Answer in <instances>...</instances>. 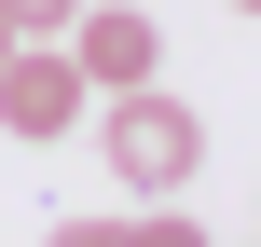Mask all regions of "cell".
Segmentation results:
<instances>
[{"label":"cell","mask_w":261,"mask_h":247,"mask_svg":"<svg viewBox=\"0 0 261 247\" xmlns=\"http://www.w3.org/2000/svg\"><path fill=\"white\" fill-rule=\"evenodd\" d=\"M0 55H14V28H0Z\"/></svg>","instance_id":"52a82bcc"},{"label":"cell","mask_w":261,"mask_h":247,"mask_svg":"<svg viewBox=\"0 0 261 247\" xmlns=\"http://www.w3.org/2000/svg\"><path fill=\"white\" fill-rule=\"evenodd\" d=\"M110 234H124V220H55L41 247H110Z\"/></svg>","instance_id":"8992f818"},{"label":"cell","mask_w":261,"mask_h":247,"mask_svg":"<svg viewBox=\"0 0 261 247\" xmlns=\"http://www.w3.org/2000/svg\"><path fill=\"white\" fill-rule=\"evenodd\" d=\"M69 69H83V96H138L165 69V28L138 0H69Z\"/></svg>","instance_id":"7a4b0ae2"},{"label":"cell","mask_w":261,"mask_h":247,"mask_svg":"<svg viewBox=\"0 0 261 247\" xmlns=\"http://www.w3.org/2000/svg\"><path fill=\"white\" fill-rule=\"evenodd\" d=\"M234 14H261V0H234Z\"/></svg>","instance_id":"ba28073f"},{"label":"cell","mask_w":261,"mask_h":247,"mask_svg":"<svg viewBox=\"0 0 261 247\" xmlns=\"http://www.w3.org/2000/svg\"><path fill=\"white\" fill-rule=\"evenodd\" d=\"M0 28H14V41H55V28H69V0H0Z\"/></svg>","instance_id":"5b68a950"},{"label":"cell","mask_w":261,"mask_h":247,"mask_svg":"<svg viewBox=\"0 0 261 247\" xmlns=\"http://www.w3.org/2000/svg\"><path fill=\"white\" fill-rule=\"evenodd\" d=\"M110 247H220V234H206L193 206H151V220H124V234H110Z\"/></svg>","instance_id":"277c9868"},{"label":"cell","mask_w":261,"mask_h":247,"mask_svg":"<svg viewBox=\"0 0 261 247\" xmlns=\"http://www.w3.org/2000/svg\"><path fill=\"white\" fill-rule=\"evenodd\" d=\"M83 110H96V96H83L69 41H14V55H0V124H14L28 151H55V138H69Z\"/></svg>","instance_id":"3957f363"},{"label":"cell","mask_w":261,"mask_h":247,"mask_svg":"<svg viewBox=\"0 0 261 247\" xmlns=\"http://www.w3.org/2000/svg\"><path fill=\"white\" fill-rule=\"evenodd\" d=\"M96 151H110V179H124L138 206H179V193L206 179V110H179L165 83H138V96L96 110Z\"/></svg>","instance_id":"6da1fadb"}]
</instances>
